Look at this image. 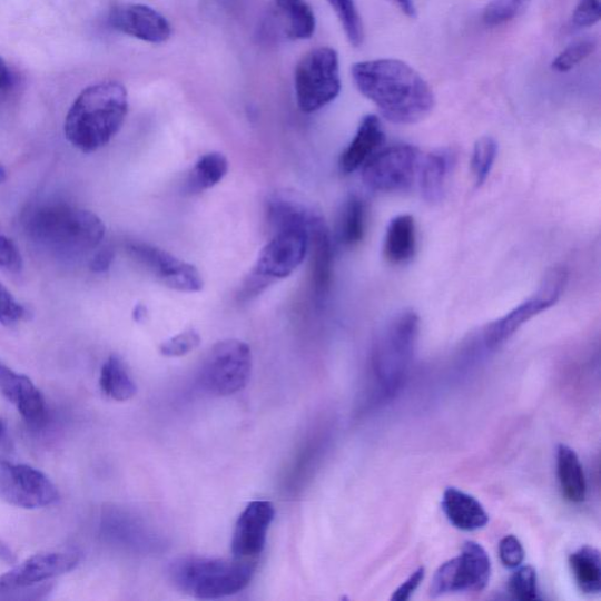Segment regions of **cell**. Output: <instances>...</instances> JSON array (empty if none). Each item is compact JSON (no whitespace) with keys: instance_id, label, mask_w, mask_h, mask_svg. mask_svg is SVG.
I'll return each mask as SVG.
<instances>
[{"instance_id":"48","label":"cell","mask_w":601,"mask_h":601,"mask_svg":"<svg viewBox=\"0 0 601 601\" xmlns=\"http://www.w3.org/2000/svg\"><path fill=\"white\" fill-rule=\"evenodd\" d=\"M7 180V169L2 164H0V185Z\"/></svg>"},{"instance_id":"10","label":"cell","mask_w":601,"mask_h":601,"mask_svg":"<svg viewBox=\"0 0 601 601\" xmlns=\"http://www.w3.org/2000/svg\"><path fill=\"white\" fill-rule=\"evenodd\" d=\"M421 154L407 144L381 148L362 167V179L370 189L397 193L411 188L418 175Z\"/></svg>"},{"instance_id":"22","label":"cell","mask_w":601,"mask_h":601,"mask_svg":"<svg viewBox=\"0 0 601 601\" xmlns=\"http://www.w3.org/2000/svg\"><path fill=\"white\" fill-rule=\"evenodd\" d=\"M309 248L314 295L317 303H324L332 288L334 266L333 242L326 221L311 230Z\"/></svg>"},{"instance_id":"17","label":"cell","mask_w":601,"mask_h":601,"mask_svg":"<svg viewBox=\"0 0 601 601\" xmlns=\"http://www.w3.org/2000/svg\"><path fill=\"white\" fill-rule=\"evenodd\" d=\"M109 24L124 35L152 45H162L171 35L168 20L154 8L144 4L115 7L109 16Z\"/></svg>"},{"instance_id":"27","label":"cell","mask_w":601,"mask_h":601,"mask_svg":"<svg viewBox=\"0 0 601 601\" xmlns=\"http://www.w3.org/2000/svg\"><path fill=\"white\" fill-rule=\"evenodd\" d=\"M367 209L357 196H351L343 204L337 224V240L343 247L354 248L366 235Z\"/></svg>"},{"instance_id":"43","label":"cell","mask_w":601,"mask_h":601,"mask_svg":"<svg viewBox=\"0 0 601 601\" xmlns=\"http://www.w3.org/2000/svg\"><path fill=\"white\" fill-rule=\"evenodd\" d=\"M13 82V76L7 61L0 57V95L8 92L12 88Z\"/></svg>"},{"instance_id":"3","label":"cell","mask_w":601,"mask_h":601,"mask_svg":"<svg viewBox=\"0 0 601 601\" xmlns=\"http://www.w3.org/2000/svg\"><path fill=\"white\" fill-rule=\"evenodd\" d=\"M128 112V96L118 81L86 88L75 100L63 126L69 142L86 155L97 152L121 130Z\"/></svg>"},{"instance_id":"46","label":"cell","mask_w":601,"mask_h":601,"mask_svg":"<svg viewBox=\"0 0 601 601\" xmlns=\"http://www.w3.org/2000/svg\"><path fill=\"white\" fill-rule=\"evenodd\" d=\"M0 446H3V447L10 446L8 427L2 420H0Z\"/></svg>"},{"instance_id":"36","label":"cell","mask_w":601,"mask_h":601,"mask_svg":"<svg viewBox=\"0 0 601 601\" xmlns=\"http://www.w3.org/2000/svg\"><path fill=\"white\" fill-rule=\"evenodd\" d=\"M200 345V334L196 329H187L161 343L160 353L165 357H183L195 352Z\"/></svg>"},{"instance_id":"9","label":"cell","mask_w":601,"mask_h":601,"mask_svg":"<svg viewBox=\"0 0 601 601\" xmlns=\"http://www.w3.org/2000/svg\"><path fill=\"white\" fill-rule=\"evenodd\" d=\"M568 278L565 267L551 268L534 294L486 327L484 333L486 346L493 349L504 345L530 319L555 306L565 290Z\"/></svg>"},{"instance_id":"44","label":"cell","mask_w":601,"mask_h":601,"mask_svg":"<svg viewBox=\"0 0 601 601\" xmlns=\"http://www.w3.org/2000/svg\"><path fill=\"white\" fill-rule=\"evenodd\" d=\"M0 561L9 564H17V555L13 550L2 540H0Z\"/></svg>"},{"instance_id":"34","label":"cell","mask_w":601,"mask_h":601,"mask_svg":"<svg viewBox=\"0 0 601 601\" xmlns=\"http://www.w3.org/2000/svg\"><path fill=\"white\" fill-rule=\"evenodd\" d=\"M531 0H491L483 12L487 27H501L520 17L530 6Z\"/></svg>"},{"instance_id":"42","label":"cell","mask_w":601,"mask_h":601,"mask_svg":"<svg viewBox=\"0 0 601 601\" xmlns=\"http://www.w3.org/2000/svg\"><path fill=\"white\" fill-rule=\"evenodd\" d=\"M115 250L111 247L101 248L93 255L90 262V269L98 274L110 270L115 262Z\"/></svg>"},{"instance_id":"12","label":"cell","mask_w":601,"mask_h":601,"mask_svg":"<svg viewBox=\"0 0 601 601\" xmlns=\"http://www.w3.org/2000/svg\"><path fill=\"white\" fill-rule=\"evenodd\" d=\"M487 552L476 542H466L460 556L444 563L435 573L431 593L440 597L453 592H481L491 578Z\"/></svg>"},{"instance_id":"11","label":"cell","mask_w":601,"mask_h":601,"mask_svg":"<svg viewBox=\"0 0 601 601\" xmlns=\"http://www.w3.org/2000/svg\"><path fill=\"white\" fill-rule=\"evenodd\" d=\"M0 500L21 509H41L59 500L53 482L40 470L0 457Z\"/></svg>"},{"instance_id":"21","label":"cell","mask_w":601,"mask_h":601,"mask_svg":"<svg viewBox=\"0 0 601 601\" xmlns=\"http://www.w3.org/2000/svg\"><path fill=\"white\" fill-rule=\"evenodd\" d=\"M385 139L382 122L377 116L364 117L356 135L339 158L343 174L351 175L362 168L381 149Z\"/></svg>"},{"instance_id":"35","label":"cell","mask_w":601,"mask_h":601,"mask_svg":"<svg viewBox=\"0 0 601 601\" xmlns=\"http://www.w3.org/2000/svg\"><path fill=\"white\" fill-rule=\"evenodd\" d=\"M509 590L514 598L520 600L540 599L535 570L532 566H523L514 572L510 579Z\"/></svg>"},{"instance_id":"25","label":"cell","mask_w":601,"mask_h":601,"mask_svg":"<svg viewBox=\"0 0 601 601\" xmlns=\"http://www.w3.org/2000/svg\"><path fill=\"white\" fill-rule=\"evenodd\" d=\"M416 248L415 219L410 214H402L386 228L383 247L385 259L393 265H403L413 259Z\"/></svg>"},{"instance_id":"2","label":"cell","mask_w":601,"mask_h":601,"mask_svg":"<svg viewBox=\"0 0 601 601\" xmlns=\"http://www.w3.org/2000/svg\"><path fill=\"white\" fill-rule=\"evenodd\" d=\"M24 228L38 248L60 259H78L90 253L99 247L106 233L96 213L60 201L31 209Z\"/></svg>"},{"instance_id":"24","label":"cell","mask_w":601,"mask_h":601,"mask_svg":"<svg viewBox=\"0 0 601 601\" xmlns=\"http://www.w3.org/2000/svg\"><path fill=\"white\" fill-rule=\"evenodd\" d=\"M442 509L449 522L462 531L481 530L489 523L484 506L456 487L444 491Z\"/></svg>"},{"instance_id":"47","label":"cell","mask_w":601,"mask_h":601,"mask_svg":"<svg viewBox=\"0 0 601 601\" xmlns=\"http://www.w3.org/2000/svg\"><path fill=\"white\" fill-rule=\"evenodd\" d=\"M147 316V308L144 305H137L134 309V318L136 322H142Z\"/></svg>"},{"instance_id":"15","label":"cell","mask_w":601,"mask_h":601,"mask_svg":"<svg viewBox=\"0 0 601 601\" xmlns=\"http://www.w3.org/2000/svg\"><path fill=\"white\" fill-rule=\"evenodd\" d=\"M275 519V508L268 501L249 503L236 521L231 553L236 560L256 562L264 552L269 528Z\"/></svg>"},{"instance_id":"39","label":"cell","mask_w":601,"mask_h":601,"mask_svg":"<svg viewBox=\"0 0 601 601\" xmlns=\"http://www.w3.org/2000/svg\"><path fill=\"white\" fill-rule=\"evenodd\" d=\"M500 556L505 568H520L525 556V552L520 540L512 534L504 536L500 543Z\"/></svg>"},{"instance_id":"45","label":"cell","mask_w":601,"mask_h":601,"mask_svg":"<svg viewBox=\"0 0 601 601\" xmlns=\"http://www.w3.org/2000/svg\"><path fill=\"white\" fill-rule=\"evenodd\" d=\"M400 10L410 18L416 17V7L414 0H394Z\"/></svg>"},{"instance_id":"31","label":"cell","mask_w":601,"mask_h":601,"mask_svg":"<svg viewBox=\"0 0 601 601\" xmlns=\"http://www.w3.org/2000/svg\"><path fill=\"white\" fill-rule=\"evenodd\" d=\"M497 155L499 144L492 137H482L476 141L471 158V171L476 187H481L487 180Z\"/></svg>"},{"instance_id":"37","label":"cell","mask_w":601,"mask_h":601,"mask_svg":"<svg viewBox=\"0 0 601 601\" xmlns=\"http://www.w3.org/2000/svg\"><path fill=\"white\" fill-rule=\"evenodd\" d=\"M28 316V308L20 304L3 284H0V325L12 327L27 319Z\"/></svg>"},{"instance_id":"1","label":"cell","mask_w":601,"mask_h":601,"mask_svg":"<svg viewBox=\"0 0 601 601\" xmlns=\"http://www.w3.org/2000/svg\"><path fill=\"white\" fill-rule=\"evenodd\" d=\"M352 76L358 91L391 122L417 124L434 110L435 96L431 86L404 61H359L354 63Z\"/></svg>"},{"instance_id":"33","label":"cell","mask_w":601,"mask_h":601,"mask_svg":"<svg viewBox=\"0 0 601 601\" xmlns=\"http://www.w3.org/2000/svg\"><path fill=\"white\" fill-rule=\"evenodd\" d=\"M598 49V39L585 37L572 42L564 51L552 61V70L565 73L574 69L579 63L589 58Z\"/></svg>"},{"instance_id":"23","label":"cell","mask_w":601,"mask_h":601,"mask_svg":"<svg viewBox=\"0 0 601 601\" xmlns=\"http://www.w3.org/2000/svg\"><path fill=\"white\" fill-rule=\"evenodd\" d=\"M455 159V154L449 148L436 149L421 159L417 177L425 201L436 204L443 199Z\"/></svg>"},{"instance_id":"6","label":"cell","mask_w":601,"mask_h":601,"mask_svg":"<svg viewBox=\"0 0 601 601\" xmlns=\"http://www.w3.org/2000/svg\"><path fill=\"white\" fill-rule=\"evenodd\" d=\"M309 234L299 227L277 229L245 280L240 298L250 300L277 280L290 276L306 259Z\"/></svg>"},{"instance_id":"18","label":"cell","mask_w":601,"mask_h":601,"mask_svg":"<svg viewBox=\"0 0 601 601\" xmlns=\"http://www.w3.org/2000/svg\"><path fill=\"white\" fill-rule=\"evenodd\" d=\"M268 221L274 230L299 227L311 233L325 223L324 214L305 196L295 190H277L267 200Z\"/></svg>"},{"instance_id":"29","label":"cell","mask_w":601,"mask_h":601,"mask_svg":"<svg viewBox=\"0 0 601 601\" xmlns=\"http://www.w3.org/2000/svg\"><path fill=\"white\" fill-rule=\"evenodd\" d=\"M570 566L575 582L588 594H597L601 590L600 553L592 546L577 550L570 556Z\"/></svg>"},{"instance_id":"5","label":"cell","mask_w":601,"mask_h":601,"mask_svg":"<svg viewBox=\"0 0 601 601\" xmlns=\"http://www.w3.org/2000/svg\"><path fill=\"white\" fill-rule=\"evenodd\" d=\"M420 335V317L412 311H403L386 322L376 336L372 364L383 394L398 392L410 374Z\"/></svg>"},{"instance_id":"41","label":"cell","mask_w":601,"mask_h":601,"mask_svg":"<svg viewBox=\"0 0 601 601\" xmlns=\"http://www.w3.org/2000/svg\"><path fill=\"white\" fill-rule=\"evenodd\" d=\"M424 577L425 569L422 566L417 569L410 578H407L406 581L394 592L392 600H410L423 582Z\"/></svg>"},{"instance_id":"26","label":"cell","mask_w":601,"mask_h":601,"mask_svg":"<svg viewBox=\"0 0 601 601\" xmlns=\"http://www.w3.org/2000/svg\"><path fill=\"white\" fill-rule=\"evenodd\" d=\"M556 469L564 497L575 504L584 502L588 491L584 470L570 446L558 447Z\"/></svg>"},{"instance_id":"19","label":"cell","mask_w":601,"mask_h":601,"mask_svg":"<svg viewBox=\"0 0 601 601\" xmlns=\"http://www.w3.org/2000/svg\"><path fill=\"white\" fill-rule=\"evenodd\" d=\"M0 394L10 401L18 413L32 427L47 423L48 406L45 396L39 392L31 378L18 374L0 363Z\"/></svg>"},{"instance_id":"13","label":"cell","mask_w":601,"mask_h":601,"mask_svg":"<svg viewBox=\"0 0 601 601\" xmlns=\"http://www.w3.org/2000/svg\"><path fill=\"white\" fill-rule=\"evenodd\" d=\"M126 250L135 262L168 288L181 293H199L204 289L203 276L197 267L180 260L179 257L140 242L128 243Z\"/></svg>"},{"instance_id":"32","label":"cell","mask_w":601,"mask_h":601,"mask_svg":"<svg viewBox=\"0 0 601 601\" xmlns=\"http://www.w3.org/2000/svg\"><path fill=\"white\" fill-rule=\"evenodd\" d=\"M335 11L347 39L354 48H359L364 40L362 19L354 0H328Z\"/></svg>"},{"instance_id":"14","label":"cell","mask_w":601,"mask_h":601,"mask_svg":"<svg viewBox=\"0 0 601 601\" xmlns=\"http://www.w3.org/2000/svg\"><path fill=\"white\" fill-rule=\"evenodd\" d=\"M80 563L76 551L37 553L26 562L0 575V592L23 590L73 571Z\"/></svg>"},{"instance_id":"30","label":"cell","mask_w":601,"mask_h":601,"mask_svg":"<svg viewBox=\"0 0 601 601\" xmlns=\"http://www.w3.org/2000/svg\"><path fill=\"white\" fill-rule=\"evenodd\" d=\"M227 158L219 152L204 155L193 167L188 180L191 191H203L220 184L228 174Z\"/></svg>"},{"instance_id":"4","label":"cell","mask_w":601,"mask_h":601,"mask_svg":"<svg viewBox=\"0 0 601 601\" xmlns=\"http://www.w3.org/2000/svg\"><path fill=\"white\" fill-rule=\"evenodd\" d=\"M256 562L220 560L199 555L178 558L170 563V583L199 599H219L245 590L252 582Z\"/></svg>"},{"instance_id":"8","label":"cell","mask_w":601,"mask_h":601,"mask_svg":"<svg viewBox=\"0 0 601 601\" xmlns=\"http://www.w3.org/2000/svg\"><path fill=\"white\" fill-rule=\"evenodd\" d=\"M252 370L253 355L247 343L235 338L224 339L206 356L199 381L207 393L229 396L246 388Z\"/></svg>"},{"instance_id":"16","label":"cell","mask_w":601,"mask_h":601,"mask_svg":"<svg viewBox=\"0 0 601 601\" xmlns=\"http://www.w3.org/2000/svg\"><path fill=\"white\" fill-rule=\"evenodd\" d=\"M316 29V18L307 0H273L262 28L265 40H305Z\"/></svg>"},{"instance_id":"40","label":"cell","mask_w":601,"mask_h":601,"mask_svg":"<svg viewBox=\"0 0 601 601\" xmlns=\"http://www.w3.org/2000/svg\"><path fill=\"white\" fill-rule=\"evenodd\" d=\"M0 268L11 273L23 269V256L16 244L4 235H0Z\"/></svg>"},{"instance_id":"38","label":"cell","mask_w":601,"mask_h":601,"mask_svg":"<svg viewBox=\"0 0 601 601\" xmlns=\"http://www.w3.org/2000/svg\"><path fill=\"white\" fill-rule=\"evenodd\" d=\"M601 0H578L572 14V24L578 29L595 26L600 20Z\"/></svg>"},{"instance_id":"20","label":"cell","mask_w":601,"mask_h":601,"mask_svg":"<svg viewBox=\"0 0 601 601\" xmlns=\"http://www.w3.org/2000/svg\"><path fill=\"white\" fill-rule=\"evenodd\" d=\"M101 530L110 542L126 549L155 552L161 546L157 534L134 514L112 509L104 514Z\"/></svg>"},{"instance_id":"28","label":"cell","mask_w":601,"mask_h":601,"mask_svg":"<svg viewBox=\"0 0 601 601\" xmlns=\"http://www.w3.org/2000/svg\"><path fill=\"white\" fill-rule=\"evenodd\" d=\"M99 384L107 397L118 402L131 400L138 392L136 382L118 356H111L104 363Z\"/></svg>"},{"instance_id":"7","label":"cell","mask_w":601,"mask_h":601,"mask_svg":"<svg viewBox=\"0 0 601 601\" xmlns=\"http://www.w3.org/2000/svg\"><path fill=\"white\" fill-rule=\"evenodd\" d=\"M295 92L299 110L314 114L339 95V60L332 48H318L300 59L295 69Z\"/></svg>"}]
</instances>
